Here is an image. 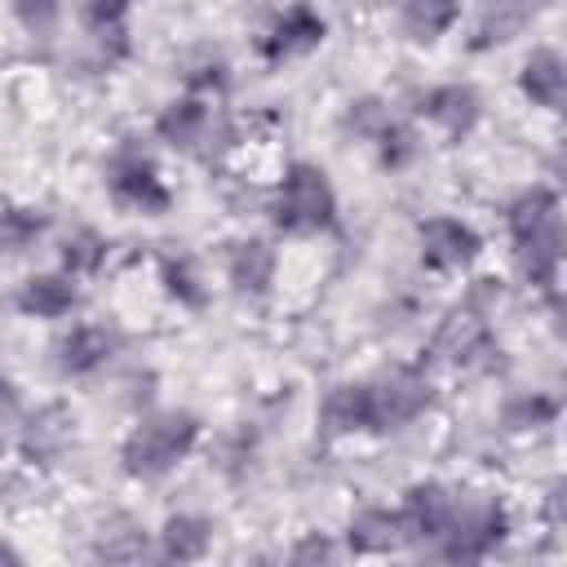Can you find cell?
<instances>
[{
	"label": "cell",
	"mask_w": 567,
	"mask_h": 567,
	"mask_svg": "<svg viewBox=\"0 0 567 567\" xmlns=\"http://www.w3.org/2000/svg\"><path fill=\"white\" fill-rule=\"evenodd\" d=\"M199 416L186 408H168V412H151L133 425V434L120 447V461L133 478H164L195 443H199Z\"/></svg>",
	"instance_id": "1"
},
{
	"label": "cell",
	"mask_w": 567,
	"mask_h": 567,
	"mask_svg": "<svg viewBox=\"0 0 567 567\" xmlns=\"http://www.w3.org/2000/svg\"><path fill=\"white\" fill-rule=\"evenodd\" d=\"M505 540V509L487 492H452V514L439 536L443 558L452 563H474L487 558Z\"/></svg>",
	"instance_id": "2"
},
{
	"label": "cell",
	"mask_w": 567,
	"mask_h": 567,
	"mask_svg": "<svg viewBox=\"0 0 567 567\" xmlns=\"http://www.w3.org/2000/svg\"><path fill=\"white\" fill-rule=\"evenodd\" d=\"M275 226L288 235H319L337 221V195L328 186V173L315 164H292L275 195Z\"/></svg>",
	"instance_id": "3"
},
{
	"label": "cell",
	"mask_w": 567,
	"mask_h": 567,
	"mask_svg": "<svg viewBox=\"0 0 567 567\" xmlns=\"http://www.w3.org/2000/svg\"><path fill=\"white\" fill-rule=\"evenodd\" d=\"M106 186H111V199L128 213H142V217H159L168 213L173 195L159 177V168L137 151V146H120L106 164Z\"/></svg>",
	"instance_id": "4"
},
{
	"label": "cell",
	"mask_w": 567,
	"mask_h": 567,
	"mask_svg": "<svg viewBox=\"0 0 567 567\" xmlns=\"http://www.w3.org/2000/svg\"><path fill=\"white\" fill-rule=\"evenodd\" d=\"M155 137L168 142L173 151L213 155V151L230 137V128H226V120L213 111V102H204V97H177V102H168V106L155 115Z\"/></svg>",
	"instance_id": "5"
},
{
	"label": "cell",
	"mask_w": 567,
	"mask_h": 567,
	"mask_svg": "<svg viewBox=\"0 0 567 567\" xmlns=\"http://www.w3.org/2000/svg\"><path fill=\"white\" fill-rule=\"evenodd\" d=\"M434 403V385L416 368L385 372L381 381H368V408H372V430H399L416 421Z\"/></svg>",
	"instance_id": "6"
},
{
	"label": "cell",
	"mask_w": 567,
	"mask_h": 567,
	"mask_svg": "<svg viewBox=\"0 0 567 567\" xmlns=\"http://www.w3.org/2000/svg\"><path fill=\"white\" fill-rule=\"evenodd\" d=\"M434 359L439 363H452V368H470L478 354H487L492 350V332H487V310L483 306H474L470 297L439 323V332H434Z\"/></svg>",
	"instance_id": "7"
},
{
	"label": "cell",
	"mask_w": 567,
	"mask_h": 567,
	"mask_svg": "<svg viewBox=\"0 0 567 567\" xmlns=\"http://www.w3.org/2000/svg\"><path fill=\"white\" fill-rule=\"evenodd\" d=\"M416 248H421L425 270H465L478 257L483 239L474 235V226L456 217H425L416 226Z\"/></svg>",
	"instance_id": "8"
},
{
	"label": "cell",
	"mask_w": 567,
	"mask_h": 567,
	"mask_svg": "<svg viewBox=\"0 0 567 567\" xmlns=\"http://www.w3.org/2000/svg\"><path fill=\"white\" fill-rule=\"evenodd\" d=\"M514 261H518V275L532 288H545L554 297L558 266H563V217H554V221L527 230L523 239H514Z\"/></svg>",
	"instance_id": "9"
},
{
	"label": "cell",
	"mask_w": 567,
	"mask_h": 567,
	"mask_svg": "<svg viewBox=\"0 0 567 567\" xmlns=\"http://www.w3.org/2000/svg\"><path fill=\"white\" fill-rule=\"evenodd\" d=\"M323 18L310 9V4H292V9H284L275 22H270V31L261 35V58L266 62H284V58H301V53H310V49H319L323 44Z\"/></svg>",
	"instance_id": "10"
},
{
	"label": "cell",
	"mask_w": 567,
	"mask_h": 567,
	"mask_svg": "<svg viewBox=\"0 0 567 567\" xmlns=\"http://www.w3.org/2000/svg\"><path fill=\"white\" fill-rule=\"evenodd\" d=\"M421 115L443 128L447 137H470L478 115H483V97L470 89V84H434L425 97H421Z\"/></svg>",
	"instance_id": "11"
},
{
	"label": "cell",
	"mask_w": 567,
	"mask_h": 567,
	"mask_svg": "<svg viewBox=\"0 0 567 567\" xmlns=\"http://www.w3.org/2000/svg\"><path fill=\"white\" fill-rule=\"evenodd\" d=\"M447 514H452V487L443 483H416L399 505V523L408 540H439L447 527Z\"/></svg>",
	"instance_id": "12"
},
{
	"label": "cell",
	"mask_w": 567,
	"mask_h": 567,
	"mask_svg": "<svg viewBox=\"0 0 567 567\" xmlns=\"http://www.w3.org/2000/svg\"><path fill=\"white\" fill-rule=\"evenodd\" d=\"M549 0H487L483 13H478V27H474V49H496V44H509L514 35H523L536 13L545 9Z\"/></svg>",
	"instance_id": "13"
},
{
	"label": "cell",
	"mask_w": 567,
	"mask_h": 567,
	"mask_svg": "<svg viewBox=\"0 0 567 567\" xmlns=\"http://www.w3.org/2000/svg\"><path fill=\"white\" fill-rule=\"evenodd\" d=\"M319 425H323L328 439H346V434L372 430L368 381H346V385L328 390V399H323V408H319Z\"/></svg>",
	"instance_id": "14"
},
{
	"label": "cell",
	"mask_w": 567,
	"mask_h": 567,
	"mask_svg": "<svg viewBox=\"0 0 567 567\" xmlns=\"http://www.w3.org/2000/svg\"><path fill=\"white\" fill-rule=\"evenodd\" d=\"M563 84H567L563 53H558V49H549V44L532 49V53H527V62H523V71H518V89H523L536 106L558 111V106H563Z\"/></svg>",
	"instance_id": "15"
},
{
	"label": "cell",
	"mask_w": 567,
	"mask_h": 567,
	"mask_svg": "<svg viewBox=\"0 0 567 567\" xmlns=\"http://www.w3.org/2000/svg\"><path fill=\"white\" fill-rule=\"evenodd\" d=\"M75 301H80L75 275H31L18 288V310L35 319H62L75 310Z\"/></svg>",
	"instance_id": "16"
},
{
	"label": "cell",
	"mask_w": 567,
	"mask_h": 567,
	"mask_svg": "<svg viewBox=\"0 0 567 567\" xmlns=\"http://www.w3.org/2000/svg\"><path fill=\"white\" fill-rule=\"evenodd\" d=\"M403 540H408V536H403L399 509H381V505L359 509V514L350 518V527H346V545H350L354 554H390V549H399Z\"/></svg>",
	"instance_id": "17"
},
{
	"label": "cell",
	"mask_w": 567,
	"mask_h": 567,
	"mask_svg": "<svg viewBox=\"0 0 567 567\" xmlns=\"http://www.w3.org/2000/svg\"><path fill=\"white\" fill-rule=\"evenodd\" d=\"M226 279L235 284V292H248V297H261L270 284H275V252L270 244L261 239H239L226 257Z\"/></svg>",
	"instance_id": "18"
},
{
	"label": "cell",
	"mask_w": 567,
	"mask_h": 567,
	"mask_svg": "<svg viewBox=\"0 0 567 567\" xmlns=\"http://www.w3.org/2000/svg\"><path fill=\"white\" fill-rule=\"evenodd\" d=\"M111 332L106 328H97V323H75L62 341H58V368L66 372V377H84V372H93V368H102L106 359H111Z\"/></svg>",
	"instance_id": "19"
},
{
	"label": "cell",
	"mask_w": 567,
	"mask_h": 567,
	"mask_svg": "<svg viewBox=\"0 0 567 567\" xmlns=\"http://www.w3.org/2000/svg\"><path fill=\"white\" fill-rule=\"evenodd\" d=\"M208 540H213V523L199 518V514H173L164 527H159V554L173 558V563H195L208 554Z\"/></svg>",
	"instance_id": "20"
},
{
	"label": "cell",
	"mask_w": 567,
	"mask_h": 567,
	"mask_svg": "<svg viewBox=\"0 0 567 567\" xmlns=\"http://www.w3.org/2000/svg\"><path fill=\"white\" fill-rule=\"evenodd\" d=\"M461 18V0H403V31L416 44H434Z\"/></svg>",
	"instance_id": "21"
},
{
	"label": "cell",
	"mask_w": 567,
	"mask_h": 567,
	"mask_svg": "<svg viewBox=\"0 0 567 567\" xmlns=\"http://www.w3.org/2000/svg\"><path fill=\"white\" fill-rule=\"evenodd\" d=\"M554 217H558V195H554L549 186H527V190L514 195L509 208H505L509 239H523L527 230H536V226H545V221H554Z\"/></svg>",
	"instance_id": "22"
},
{
	"label": "cell",
	"mask_w": 567,
	"mask_h": 567,
	"mask_svg": "<svg viewBox=\"0 0 567 567\" xmlns=\"http://www.w3.org/2000/svg\"><path fill=\"white\" fill-rule=\"evenodd\" d=\"M66 412L62 408H44V412H35L31 421H27V430H22V452L31 456V461H49L62 443H66Z\"/></svg>",
	"instance_id": "23"
},
{
	"label": "cell",
	"mask_w": 567,
	"mask_h": 567,
	"mask_svg": "<svg viewBox=\"0 0 567 567\" xmlns=\"http://www.w3.org/2000/svg\"><path fill=\"white\" fill-rule=\"evenodd\" d=\"M554 416H558V403L549 394H514L501 408V421L509 430H545V425H554Z\"/></svg>",
	"instance_id": "24"
},
{
	"label": "cell",
	"mask_w": 567,
	"mask_h": 567,
	"mask_svg": "<svg viewBox=\"0 0 567 567\" xmlns=\"http://www.w3.org/2000/svg\"><path fill=\"white\" fill-rule=\"evenodd\" d=\"M106 261V239L97 235V230H71L66 235V244H62V266H66V275H93L97 266Z\"/></svg>",
	"instance_id": "25"
},
{
	"label": "cell",
	"mask_w": 567,
	"mask_h": 567,
	"mask_svg": "<svg viewBox=\"0 0 567 567\" xmlns=\"http://www.w3.org/2000/svg\"><path fill=\"white\" fill-rule=\"evenodd\" d=\"M44 235V217L35 208H4L0 213V248L4 252H27Z\"/></svg>",
	"instance_id": "26"
},
{
	"label": "cell",
	"mask_w": 567,
	"mask_h": 567,
	"mask_svg": "<svg viewBox=\"0 0 567 567\" xmlns=\"http://www.w3.org/2000/svg\"><path fill=\"white\" fill-rule=\"evenodd\" d=\"M159 275H164V288L182 301V306H204L208 301V292H204V279L195 275V266L186 261V257H164L159 261Z\"/></svg>",
	"instance_id": "27"
},
{
	"label": "cell",
	"mask_w": 567,
	"mask_h": 567,
	"mask_svg": "<svg viewBox=\"0 0 567 567\" xmlns=\"http://www.w3.org/2000/svg\"><path fill=\"white\" fill-rule=\"evenodd\" d=\"M142 554H146V532H142L137 523H128V518L111 523V527L102 532V540H97V558L133 563V558H142Z\"/></svg>",
	"instance_id": "28"
},
{
	"label": "cell",
	"mask_w": 567,
	"mask_h": 567,
	"mask_svg": "<svg viewBox=\"0 0 567 567\" xmlns=\"http://www.w3.org/2000/svg\"><path fill=\"white\" fill-rule=\"evenodd\" d=\"M9 9L18 18V27L27 35H40V40H49L62 22V0H9Z\"/></svg>",
	"instance_id": "29"
},
{
	"label": "cell",
	"mask_w": 567,
	"mask_h": 567,
	"mask_svg": "<svg viewBox=\"0 0 567 567\" xmlns=\"http://www.w3.org/2000/svg\"><path fill=\"white\" fill-rule=\"evenodd\" d=\"M372 142L381 146V164H390V168H399V164H408V159L416 155V137H412V128H403V124H394V120H390Z\"/></svg>",
	"instance_id": "30"
},
{
	"label": "cell",
	"mask_w": 567,
	"mask_h": 567,
	"mask_svg": "<svg viewBox=\"0 0 567 567\" xmlns=\"http://www.w3.org/2000/svg\"><path fill=\"white\" fill-rule=\"evenodd\" d=\"M75 9L89 31H106V27H124L128 0H75Z\"/></svg>",
	"instance_id": "31"
},
{
	"label": "cell",
	"mask_w": 567,
	"mask_h": 567,
	"mask_svg": "<svg viewBox=\"0 0 567 567\" xmlns=\"http://www.w3.org/2000/svg\"><path fill=\"white\" fill-rule=\"evenodd\" d=\"M346 124H350L359 137H377V133L390 124V115H385V106H381L377 97H363V102H350Z\"/></svg>",
	"instance_id": "32"
},
{
	"label": "cell",
	"mask_w": 567,
	"mask_h": 567,
	"mask_svg": "<svg viewBox=\"0 0 567 567\" xmlns=\"http://www.w3.org/2000/svg\"><path fill=\"white\" fill-rule=\"evenodd\" d=\"M337 549H332V540L328 536H319V532H310V536H301L297 545H292V563H328Z\"/></svg>",
	"instance_id": "33"
},
{
	"label": "cell",
	"mask_w": 567,
	"mask_h": 567,
	"mask_svg": "<svg viewBox=\"0 0 567 567\" xmlns=\"http://www.w3.org/2000/svg\"><path fill=\"white\" fill-rule=\"evenodd\" d=\"M13 416H18V399H13L9 381H0V430H4V425H13Z\"/></svg>",
	"instance_id": "34"
},
{
	"label": "cell",
	"mask_w": 567,
	"mask_h": 567,
	"mask_svg": "<svg viewBox=\"0 0 567 567\" xmlns=\"http://www.w3.org/2000/svg\"><path fill=\"white\" fill-rule=\"evenodd\" d=\"M0 558H9V563H18V554H13L9 545H0Z\"/></svg>",
	"instance_id": "35"
}]
</instances>
